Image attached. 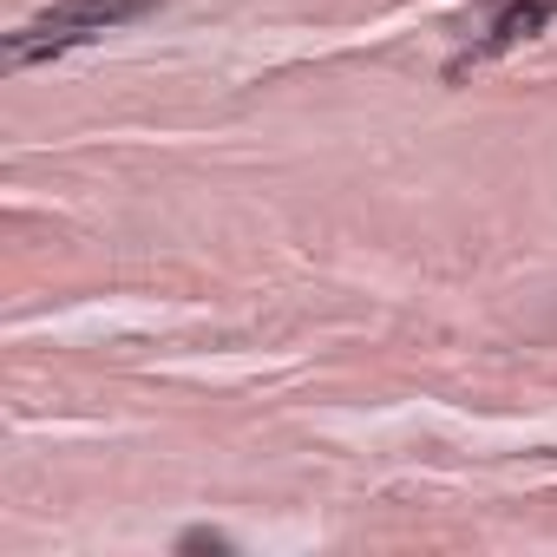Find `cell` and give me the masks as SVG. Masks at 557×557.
Listing matches in <instances>:
<instances>
[{
  "label": "cell",
  "instance_id": "1",
  "mask_svg": "<svg viewBox=\"0 0 557 557\" xmlns=\"http://www.w3.org/2000/svg\"><path fill=\"white\" fill-rule=\"evenodd\" d=\"M164 0H53L47 14H34L27 27H14L0 40V66L21 73V66H40V60H60L73 47H92L106 40L112 27H132V21H151Z\"/></svg>",
  "mask_w": 557,
  "mask_h": 557
},
{
  "label": "cell",
  "instance_id": "2",
  "mask_svg": "<svg viewBox=\"0 0 557 557\" xmlns=\"http://www.w3.org/2000/svg\"><path fill=\"white\" fill-rule=\"evenodd\" d=\"M479 8H485L492 21H485V34H479V40H466V47L446 60V79H466L472 66H485V60H498V53H511V47L537 40V34L557 21V0H479Z\"/></svg>",
  "mask_w": 557,
  "mask_h": 557
},
{
  "label": "cell",
  "instance_id": "3",
  "mask_svg": "<svg viewBox=\"0 0 557 557\" xmlns=\"http://www.w3.org/2000/svg\"><path fill=\"white\" fill-rule=\"evenodd\" d=\"M177 550H216V557H230L236 537H230V531H210V524H190V531L177 537Z\"/></svg>",
  "mask_w": 557,
  "mask_h": 557
}]
</instances>
